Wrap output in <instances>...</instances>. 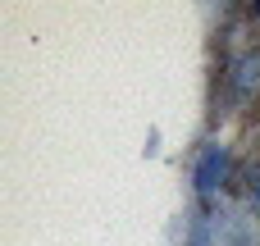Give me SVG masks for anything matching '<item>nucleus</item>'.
Wrapping results in <instances>:
<instances>
[{"instance_id": "obj_1", "label": "nucleus", "mask_w": 260, "mask_h": 246, "mask_svg": "<svg viewBox=\"0 0 260 246\" xmlns=\"http://www.w3.org/2000/svg\"><path fill=\"white\" fill-rule=\"evenodd\" d=\"M224 164H229L224 151H206L201 155V169H197V187L201 192H215V183H224Z\"/></svg>"}]
</instances>
